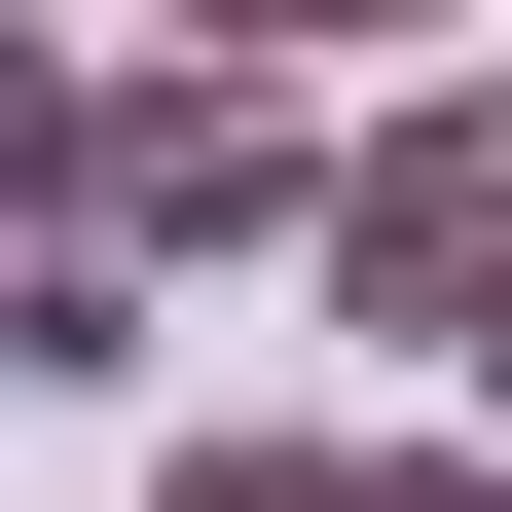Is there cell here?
Instances as JSON below:
<instances>
[{
	"label": "cell",
	"mask_w": 512,
	"mask_h": 512,
	"mask_svg": "<svg viewBox=\"0 0 512 512\" xmlns=\"http://www.w3.org/2000/svg\"><path fill=\"white\" fill-rule=\"evenodd\" d=\"M439 403H476V439H512V293H476V366H439Z\"/></svg>",
	"instance_id": "5"
},
{
	"label": "cell",
	"mask_w": 512,
	"mask_h": 512,
	"mask_svg": "<svg viewBox=\"0 0 512 512\" xmlns=\"http://www.w3.org/2000/svg\"><path fill=\"white\" fill-rule=\"evenodd\" d=\"M147 512H512V439H147Z\"/></svg>",
	"instance_id": "3"
},
{
	"label": "cell",
	"mask_w": 512,
	"mask_h": 512,
	"mask_svg": "<svg viewBox=\"0 0 512 512\" xmlns=\"http://www.w3.org/2000/svg\"><path fill=\"white\" fill-rule=\"evenodd\" d=\"M183 74H439V37H476V0H147Z\"/></svg>",
	"instance_id": "4"
},
{
	"label": "cell",
	"mask_w": 512,
	"mask_h": 512,
	"mask_svg": "<svg viewBox=\"0 0 512 512\" xmlns=\"http://www.w3.org/2000/svg\"><path fill=\"white\" fill-rule=\"evenodd\" d=\"M37 256H110V293L330 256V110H293V74H183V37H147V74H74V220H37Z\"/></svg>",
	"instance_id": "1"
},
{
	"label": "cell",
	"mask_w": 512,
	"mask_h": 512,
	"mask_svg": "<svg viewBox=\"0 0 512 512\" xmlns=\"http://www.w3.org/2000/svg\"><path fill=\"white\" fill-rule=\"evenodd\" d=\"M476 293H512V74H366L330 110V330L476 366Z\"/></svg>",
	"instance_id": "2"
}]
</instances>
